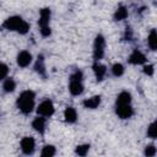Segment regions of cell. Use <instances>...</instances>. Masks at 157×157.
Listing matches in <instances>:
<instances>
[{"label": "cell", "mask_w": 157, "mask_h": 157, "mask_svg": "<svg viewBox=\"0 0 157 157\" xmlns=\"http://www.w3.org/2000/svg\"><path fill=\"white\" fill-rule=\"evenodd\" d=\"M34 98H36V94L33 91L26 90V91L21 92V94L18 96V98L16 101L17 108L23 114H29L34 108Z\"/></svg>", "instance_id": "1"}, {"label": "cell", "mask_w": 157, "mask_h": 157, "mask_svg": "<svg viewBox=\"0 0 157 157\" xmlns=\"http://www.w3.org/2000/svg\"><path fill=\"white\" fill-rule=\"evenodd\" d=\"M2 27L7 31H16L20 34H26L29 29V25L20 16H11L6 18L2 23Z\"/></svg>", "instance_id": "2"}, {"label": "cell", "mask_w": 157, "mask_h": 157, "mask_svg": "<svg viewBox=\"0 0 157 157\" xmlns=\"http://www.w3.org/2000/svg\"><path fill=\"white\" fill-rule=\"evenodd\" d=\"M50 16H52V12H50V9H48V7L42 9V10H40V12H39L38 25H39L40 33H42V36H43V37H48V36H50V33H52L50 27H49Z\"/></svg>", "instance_id": "3"}, {"label": "cell", "mask_w": 157, "mask_h": 157, "mask_svg": "<svg viewBox=\"0 0 157 157\" xmlns=\"http://www.w3.org/2000/svg\"><path fill=\"white\" fill-rule=\"evenodd\" d=\"M104 48H105V39L102 34H98L94 38V43H93V59L96 61H99L103 58Z\"/></svg>", "instance_id": "4"}, {"label": "cell", "mask_w": 157, "mask_h": 157, "mask_svg": "<svg viewBox=\"0 0 157 157\" xmlns=\"http://www.w3.org/2000/svg\"><path fill=\"white\" fill-rule=\"evenodd\" d=\"M37 113H38V115H42V117H44V118L52 117V115L54 114V104H53V102L49 101V99L43 101V102L38 105Z\"/></svg>", "instance_id": "5"}, {"label": "cell", "mask_w": 157, "mask_h": 157, "mask_svg": "<svg viewBox=\"0 0 157 157\" xmlns=\"http://www.w3.org/2000/svg\"><path fill=\"white\" fill-rule=\"evenodd\" d=\"M36 147V141L31 136H26L21 140V150L25 155H32Z\"/></svg>", "instance_id": "6"}, {"label": "cell", "mask_w": 157, "mask_h": 157, "mask_svg": "<svg viewBox=\"0 0 157 157\" xmlns=\"http://www.w3.org/2000/svg\"><path fill=\"white\" fill-rule=\"evenodd\" d=\"M115 113L120 119H129L132 117L134 110L131 108V104H124V105H115Z\"/></svg>", "instance_id": "7"}, {"label": "cell", "mask_w": 157, "mask_h": 157, "mask_svg": "<svg viewBox=\"0 0 157 157\" xmlns=\"http://www.w3.org/2000/svg\"><path fill=\"white\" fill-rule=\"evenodd\" d=\"M128 61H129L130 64H132V65H141V64H145V63H146V56H145L144 53H141L140 50L135 49V50L130 54Z\"/></svg>", "instance_id": "8"}, {"label": "cell", "mask_w": 157, "mask_h": 157, "mask_svg": "<svg viewBox=\"0 0 157 157\" xmlns=\"http://www.w3.org/2000/svg\"><path fill=\"white\" fill-rule=\"evenodd\" d=\"M17 65L18 66H21V67H26V66H28L29 64H31V61H32V55H31V53L29 52H27V50H22V52H20L18 54H17Z\"/></svg>", "instance_id": "9"}, {"label": "cell", "mask_w": 157, "mask_h": 157, "mask_svg": "<svg viewBox=\"0 0 157 157\" xmlns=\"http://www.w3.org/2000/svg\"><path fill=\"white\" fill-rule=\"evenodd\" d=\"M92 69H93L96 80H97V81H102V80L104 78L105 74H107V67H105L103 64H101L99 61H96V63L93 64Z\"/></svg>", "instance_id": "10"}, {"label": "cell", "mask_w": 157, "mask_h": 157, "mask_svg": "<svg viewBox=\"0 0 157 157\" xmlns=\"http://www.w3.org/2000/svg\"><path fill=\"white\" fill-rule=\"evenodd\" d=\"M69 91L72 96H80L83 92V85L81 80H70Z\"/></svg>", "instance_id": "11"}, {"label": "cell", "mask_w": 157, "mask_h": 157, "mask_svg": "<svg viewBox=\"0 0 157 157\" xmlns=\"http://www.w3.org/2000/svg\"><path fill=\"white\" fill-rule=\"evenodd\" d=\"M32 128H33L36 131L43 134V132H44V129H45V118L42 117V115L34 118L33 121H32Z\"/></svg>", "instance_id": "12"}, {"label": "cell", "mask_w": 157, "mask_h": 157, "mask_svg": "<svg viewBox=\"0 0 157 157\" xmlns=\"http://www.w3.org/2000/svg\"><path fill=\"white\" fill-rule=\"evenodd\" d=\"M124 104H131V94L126 91L120 92L115 101V105H124Z\"/></svg>", "instance_id": "13"}, {"label": "cell", "mask_w": 157, "mask_h": 157, "mask_svg": "<svg viewBox=\"0 0 157 157\" xmlns=\"http://www.w3.org/2000/svg\"><path fill=\"white\" fill-rule=\"evenodd\" d=\"M83 107L87 109H96L101 104V97L99 96H93L91 98H87L83 101Z\"/></svg>", "instance_id": "14"}, {"label": "cell", "mask_w": 157, "mask_h": 157, "mask_svg": "<svg viewBox=\"0 0 157 157\" xmlns=\"http://www.w3.org/2000/svg\"><path fill=\"white\" fill-rule=\"evenodd\" d=\"M64 118L67 123H75L77 120V113L75 110V108L72 107H67L65 110H64Z\"/></svg>", "instance_id": "15"}, {"label": "cell", "mask_w": 157, "mask_h": 157, "mask_svg": "<svg viewBox=\"0 0 157 157\" xmlns=\"http://www.w3.org/2000/svg\"><path fill=\"white\" fill-rule=\"evenodd\" d=\"M128 17V9L125 6H119L114 12V20L115 21H123Z\"/></svg>", "instance_id": "16"}, {"label": "cell", "mask_w": 157, "mask_h": 157, "mask_svg": "<svg viewBox=\"0 0 157 157\" xmlns=\"http://www.w3.org/2000/svg\"><path fill=\"white\" fill-rule=\"evenodd\" d=\"M147 44L150 47L151 50H156L157 49V33L156 29H151L148 37H147Z\"/></svg>", "instance_id": "17"}, {"label": "cell", "mask_w": 157, "mask_h": 157, "mask_svg": "<svg viewBox=\"0 0 157 157\" xmlns=\"http://www.w3.org/2000/svg\"><path fill=\"white\" fill-rule=\"evenodd\" d=\"M34 69L36 71L42 75V76H45V66H44V58L43 55H38V59H37V63L34 65Z\"/></svg>", "instance_id": "18"}, {"label": "cell", "mask_w": 157, "mask_h": 157, "mask_svg": "<svg viewBox=\"0 0 157 157\" xmlns=\"http://www.w3.org/2000/svg\"><path fill=\"white\" fill-rule=\"evenodd\" d=\"M2 88L6 93H10V92H13L15 88H16V82L10 77V78H6L4 81V85H2Z\"/></svg>", "instance_id": "19"}, {"label": "cell", "mask_w": 157, "mask_h": 157, "mask_svg": "<svg viewBox=\"0 0 157 157\" xmlns=\"http://www.w3.org/2000/svg\"><path fill=\"white\" fill-rule=\"evenodd\" d=\"M55 147L53 146V145H45L43 148H42V152H40V155L43 156V157H52V156H54L55 155Z\"/></svg>", "instance_id": "20"}, {"label": "cell", "mask_w": 157, "mask_h": 157, "mask_svg": "<svg viewBox=\"0 0 157 157\" xmlns=\"http://www.w3.org/2000/svg\"><path fill=\"white\" fill-rule=\"evenodd\" d=\"M112 74L115 76V77H120L123 74H124V66L120 64V63H117L112 66Z\"/></svg>", "instance_id": "21"}, {"label": "cell", "mask_w": 157, "mask_h": 157, "mask_svg": "<svg viewBox=\"0 0 157 157\" xmlns=\"http://www.w3.org/2000/svg\"><path fill=\"white\" fill-rule=\"evenodd\" d=\"M88 150H90V145H78L77 147H76V150H75V152H76V155H78V156H86L87 155V152H88Z\"/></svg>", "instance_id": "22"}, {"label": "cell", "mask_w": 157, "mask_h": 157, "mask_svg": "<svg viewBox=\"0 0 157 157\" xmlns=\"http://www.w3.org/2000/svg\"><path fill=\"white\" fill-rule=\"evenodd\" d=\"M147 136L151 139H156L157 132H156V123H151L150 126L147 128Z\"/></svg>", "instance_id": "23"}, {"label": "cell", "mask_w": 157, "mask_h": 157, "mask_svg": "<svg viewBox=\"0 0 157 157\" xmlns=\"http://www.w3.org/2000/svg\"><path fill=\"white\" fill-rule=\"evenodd\" d=\"M7 74H9V67H7V65L4 64V63H0V81L4 80V78L7 76Z\"/></svg>", "instance_id": "24"}, {"label": "cell", "mask_w": 157, "mask_h": 157, "mask_svg": "<svg viewBox=\"0 0 157 157\" xmlns=\"http://www.w3.org/2000/svg\"><path fill=\"white\" fill-rule=\"evenodd\" d=\"M156 152H157V150H156V147L153 146V145H148V146H146V148H145V156H147V157H152V156H155L156 155Z\"/></svg>", "instance_id": "25"}, {"label": "cell", "mask_w": 157, "mask_h": 157, "mask_svg": "<svg viewBox=\"0 0 157 157\" xmlns=\"http://www.w3.org/2000/svg\"><path fill=\"white\" fill-rule=\"evenodd\" d=\"M144 72H145L146 75H148V76H152V75H153V72H155L153 65H151V64L145 65V66H144Z\"/></svg>", "instance_id": "26"}, {"label": "cell", "mask_w": 157, "mask_h": 157, "mask_svg": "<svg viewBox=\"0 0 157 157\" xmlns=\"http://www.w3.org/2000/svg\"><path fill=\"white\" fill-rule=\"evenodd\" d=\"M70 80H81L82 81V72L80 70H76L71 76H70Z\"/></svg>", "instance_id": "27"}, {"label": "cell", "mask_w": 157, "mask_h": 157, "mask_svg": "<svg viewBox=\"0 0 157 157\" xmlns=\"http://www.w3.org/2000/svg\"><path fill=\"white\" fill-rule=\"evenodd\" d=\"M131 34H132V33H131V29L126 27V31H125V38H126L128 40H131Z\"/></svg>", "instance_id": "28"}]
</instances>
